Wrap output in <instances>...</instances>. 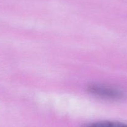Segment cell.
Wrapping results in <instances>:
<instances>
[{
    "label": "cell",
    "instance_id": "1",
    "mask_svg": "<svg viewBox=\"0 0 127 127\" xmlns=\"http://www.w3.org/2000/svg\"><path fill=\"white\" fill-rule=\"evenodd\" d=\"M88 91L93 95L101 99L110 101H119L125 98V92L120 88L103 84H91Z\"/></svg>",
    "mask_w": 127,
    "mask_h": 127
},
{
    "label": "cell",
    "instance_id": "2",
    "mask_svg": "<svg viewBox=\"0 0 127 127\" xmlns=\"http://www.w3.org/2000/svg\"><path fill=\"white\" fill-rule=\"evenodd\" d=\"M81 127H127V123L115 121H100L84 124Z\"/></svg>",
    "mask_w": 127,
    "mask_h": 127
}]
</instances>
